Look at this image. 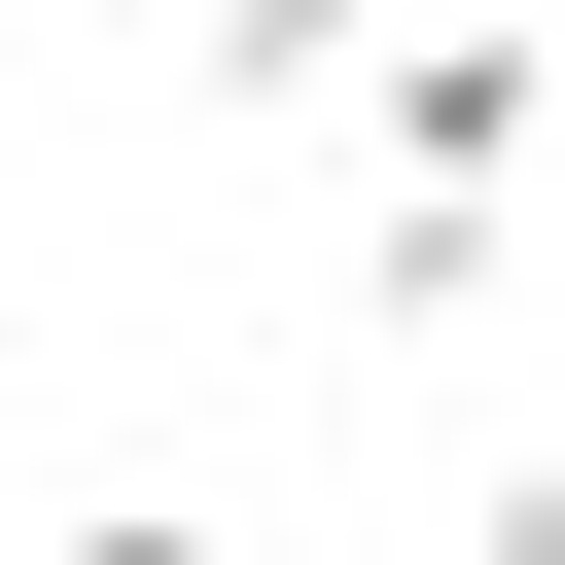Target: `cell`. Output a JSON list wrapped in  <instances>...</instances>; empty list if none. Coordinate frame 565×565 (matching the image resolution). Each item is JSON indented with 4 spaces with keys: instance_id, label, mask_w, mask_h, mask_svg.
I'll return each instance as SVG.
<instances>
[{
    "instance_id": "obj_1",
    "label": "cell",
    "mask_w": 565,
    "mask_h": 565,
    "mask_svg": "<svg viewBox=\"0 0 565 565\" xmlns=\"http://www.w3.org/2000/svg\"><path fill=\"white\" fill-rule=\"evenodd\" d=\"M353 106H388V212H494V177H530V106H565V35H530V0H388V35H353Z\"/></svg>"
},
{
    "instance_id": "obj_2",
    "label": "cell",
    "mask_w": 565,
    "mask_h": 565,
    "mask_svg": "<svg viewBox=\"0 0 565 565\" xmlns=\"http://www.w3.org/2000/svg\"><path fill=\"white\" fill-rule=\"evenodd\" d=\"M71 565H247V530H177V494H106V530H71Z\"/></svg>"
}]
</instances>
